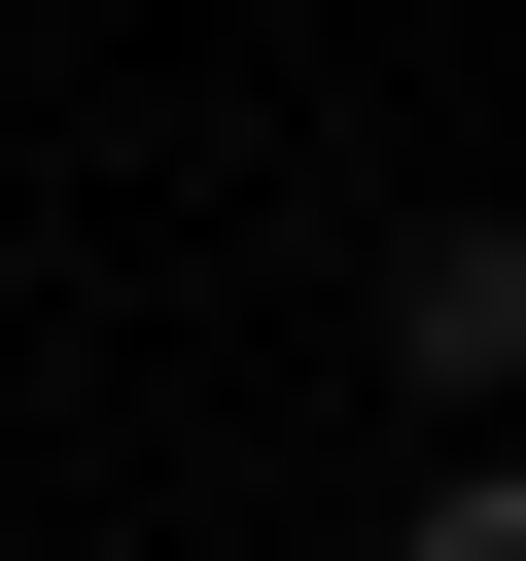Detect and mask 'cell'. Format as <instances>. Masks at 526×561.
Returning a JSON list of instances; mask_svg holds the SVG:
<instances>
[{
    "label": "cell",
    "mask_w": 526,
    "mask_h": 561,
    "mask_svg": "<svg viewBox=\"0 0 526 561\" xmlns=\"http://www.w3.org/2000/svg\"><path fill=\"white\" fill-rule=\"evenodd\" d=\"M386 386H421V421H526V210L386 245Z\"/></svg>",
    "instance_id": "obj_1"
},
{
    "label": "cell",
    "mask_w": 526,
    "mask_h": 561,
    "mask_svg": "<svg viewBox=\"0 0 526 561\" xmlns=\"http://www.w3.org/2000/svg\"><path fill=\"white\" fill-rule=\"evenodd\" d=\"M386 561H526V456H456V491H421V526H386Z\"/></svg>",
    "instance_id": "obj_2"
}]
</instances>
